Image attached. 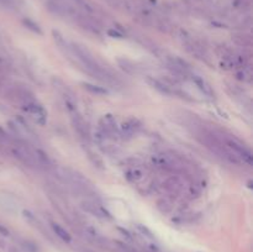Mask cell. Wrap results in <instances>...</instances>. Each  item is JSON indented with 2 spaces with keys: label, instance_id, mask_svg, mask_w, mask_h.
<instances>
[{
  "label": "cell",
  "instance_id": "7a4b0ae2",
  "mask_svg": "<svg viewBox=\"0 0 253 252\" xmlns=\"http://www.w3.org/2000/svg\"><path fill=\"white\" fill-rule=\"evenodd\" d=\"M147 169L143 165H140V163H133V165H128V167L126 168L125 170V178L130 183H132L133 185H140L142 184L143 182L147 185L152 187V183L150 180H147Z\"/></svg>",
  "mask_w": 253,
  "mask_h": 252
},
{
  "label": "cell",
  "instance_id": "7c38bea8",
  "mask_svg": "<svg viewBox=\"0 0 253 252\" xmlns=\"http://www.w3.org/2000/svg\"><path fill=\"white\" fill-rule=\"evenodd\" d=\"M83 86L86 89V90L90 91V93L98 94V95H105V94H108V90H106L105 88H103V86L93 85V84H89V83H83Z\"/></svg>",
  "mask_w": 253,
  "mask_h": 252
},
{
  "label": "cell",
  "instance_id": "8fae6325",
  "mask_svg": "<svg viewBox=\"0 0 253 252\" xmlns=\"http://www.w3.org/2000/svg\"><path fill=\"white\" fill-rule=\"evenodd\" d=\"M252 77L253 74L251 66L241 67V68L236 69V78L239 79V81L244 82V83H251Z\"/></svg>",
  "mask_w": 253,
  "mask_h": 252
},
{
  "label": "cell",
  "instance_id": "9c48e42d",
  "mask_svg": "<svg viewBox=\"0 0 253 252\" xmlns=\"http://www.w3.org/2000/svg\"><path fill=\"white\" fill-rule=\"evenodd\" d=\"M51 229H52V231H53V234L56 235V236L58 237L59 240H62V241L66 242V244H71V242H72L71 234H69V232L67 231V230L64 229L63 226H61V225L57 224V222L52 221L51 222Z\"/></svg>",
  "mask_w": 253,
  "mask_h": 252
},
{
  "label": "cell",
  "instance_id": "6da1fadb",
  "mask_svg": "<svg viewBox=\"0 0 253 252\" xmlns=\"http://www.w3.org/2000/svg\"><path fill=\"white\" fill-rule=\"evenodd\" d=\"M99 137L103 141H115L120 138L116 119L108 114L99 120Z\"/></svg>",
  "mask_w": 253,
  "mask_h": 252
},
{
  "label": "cell",
  "instance_id": "30bf717a",
  "mask_svg": "<svg viewBox=\"0 0 253 252\" xmlns=\"http://www.w3.org/2000/svg\"><path fill=\"white\" fill-rule=\"evenodd\" d=\"M234 41L236 42V44L244 47V48H251L252 47V37L250 35L245 34V32H239V34H235L232 36Z\"/></svg>",
  "mask_w": 253,
  "mask_h": 252
},
{
  "label": "cell",
  "instance_id": "8992f818",
  "mask_svg": "<svg viewBox=\"0 0 253 252\" xmlns=\"http://www.w3.org/2000/svg\"><path fill=\"white\" fill-rule=\"evenodd\" d=\"M141 127H142V125H141L137 119L130 118L119 126V133H120V137L124 138V140H131L140 132Z\"/></svg>",
  "mask_w": 253,
  "mask_h": 252
},
{
  "label": "cell",
  "instance_id": "ba28073f",
  "mask_svg": "<svg viewBox=\"0 0 253 252\" xmlns=\"http://www.w3.org/2000/svg\"><path fill=\"white\" fill-rule=\"evenodd\" d=\"M190 79H192L193 83L198 86V89H199V90L202 91L204 95L209 96V98H214V95H215L214 90H212L211 85H210V84L208 83L205 79H203L202 77H199V76H195V74Z\"/></svg>",
  "mask_w": 253,
  "mask_h": 252
},
{
  "label": "cell",
  "instance_id": "4fadbf2b",
  "mask_svg": "<svg viewBox=\"0 0 253 252\" xmlns=\"http://www.w3.org/2000/svg\"><path fill=\"white\" fill-rule=\"evenodd\" d=\"M20 0H0V6L7 10H16L20 6Z\"/></svg>",
  "mask_w": 253,
  "mask_h": 252
},
{
  "label": "cell",
  "instance_id": "52a82bcc",
  "mask_svg": "<svg viewBox=\"0 0 253 252\" xmlns=\"http://www.w3.org/2000/svg\"><path fill=\"white\" fill-rule=\"evenodd\" d=\"M79 231H81V234L83 235L89 242H91V244L96 245V246L99 247H104V249L108 247V240H106L103 235L99 234V232L96 231L95 229H93V227L85 226V225H84V226L81 227Z\"/></svg>",
  "mask_w": 253,
  "mask_h": 252
},
{
  "label": "cell",
  "instance_id": "2e32d148",
  "mask_svg": "<svg viewBox=\"0 0 253 252\" xmlns=\"http://www.w3.org/2000/svg\"><path fill=\"white\" fill-rule=\"evenodd\" d=\"M82 252H93V251H90V250H83Z\"/></svg>",
  "mask_w": 253,
  "mask_h": 252
},
{
  "label": "cell",
  "instance_id": "5bb4252c",
  "mask_svg": "<svg viewBox=\"0 0 253 252\" xmlns=\"http://www.w3.org/2000/svg\"><path fill=\"white\" fill-rule=\"evenodd\" d=\"M88 157L93 161V163L96 166V167L103 168V162H101L100 158L98 157V155H95V153L91 152V151H88Z\"/></svg>",
  "mask_w": 253,
  "mask_h": 252
},
{
  "label": "cell",
  "instance_id": "277c9868",
  "mask_svg": "<svg viewBox=\"0 0 253 252\" xmlns=\"http://www.w3.org/2000/svg\"><path fill=\"white\" fill-rule=\"evenodd\" d=\"M22 110L39 125H44L47 121V113L36 100L29 101L21 106Z\"/></svg>",
  "mask_w": 253,
  "mask_h": 252
},
{
  "label": "cell",
  "instance_id": "5b68a950",
  "mask_svg": "<svg viewBox=\"0 0 253 252\" xmlns=\"http://www.w3.org/2000/svg\"><path fill=\"white\" fill-rule=\"evenodd\" d=\"M82 208L86 212L99 217V219H110L111 217L110 212L98 199H83L82 200Z\"/></svg>",
  "mask_w": 253,
  "mask_h": 252
},
{
  "label": "cell",
  "instance_id": "9a60e30c",
  "mask_svg": "<svg viewBox=\"0 0 253 252\" xmlns=\"http://www.w3.org/2000/svg\"><path fill=\"white\" fill-rule=\"evenodd\" d=\"M25 25H29L30 29H31L32 31L37 32V34H41V30L39 29V26H37V25H35L34 22L30 21V20H25Z\"/></svg>",
  "mask_w": 253,
  "mask_h": 252
},
{
  "label": "cell",
  "instance_id": "3957f363",
  "mask_svg": "<svg viewBox=\"0 0 253 252\" xmlns=\"http://www.w3.org/2000/svg\"><path fill=\"white\" fill-rule=\"evenodd\" d=\"M182 43L184 46V48L187 49L188 53H190L193 57L200 59V61L208 62L207 49H205V47L198 40L193 39L192 36H188V35H184L182 37Z\"/></svg>",
  "mask_w": 253,
  "mask_h": 252
}]
</instances>
